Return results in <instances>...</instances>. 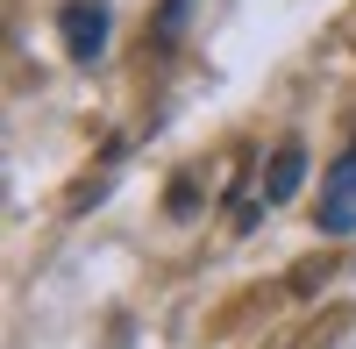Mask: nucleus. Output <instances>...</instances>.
Segmentation results:
<instances>
[{
	"label": "nucleus",
	"instance_id": "3",
	"mask_svg": "<svg viewBox=\"0 0 356 349\" xmlns=\"http://www.w3.org/2000/svg\"><path fill=\"white\" fill-rule=\"evenodd\" d=\"M300 179H307V143L285 136L278 150H271V164H264V200H271V207H285V200L300 193Z\"/></svg>",
	"mask_w": 356,
	"mask_h": 349
},
{
	"label": "nucleus",
	"instance_id": "1",
	"mask_svg": "<svg viewBox=\"0 0 356 349\" xmlns=\"http://www.w3.org/2000/svg\"><path fill=\"white\" fill-rule=\"evenodd\" d=\"M57 36H65L72 65H93L107 50V0H65V8H57Z\"/></svg>",
	"mask_w": 356,
	"mask_h": 349
},
{
	"label": "nucleus",
	"instance_id": "4",
	"mask_svg": "<svg viewBox=\"0 0 356 349\" xmlns=\"http://www.w3.org/2000/svg\"><path fill=\"white\" fill-rule=\"evenodd\" d=\"M186 15H193V0H164V8H157V29H150V43L171 50L178 36H186Z\"/></svg>",
	"mask_w": 356,
	"mask_h": 349
},
{
	"label": "nucleus",
	"instance_id": "2",
	"mask_svg": "<svg viewBox=\"0 0 356 349\" xmlns=\"http://www.w3.org/2000/svg\"><path fill=\"white\" fill-rule=\"evenodd\" d=\"M356 228V150H342L321 179V236H349Z\"/></svg>",
	"mask_w": 356,
	"mask_h": 349
}]
</instances>
